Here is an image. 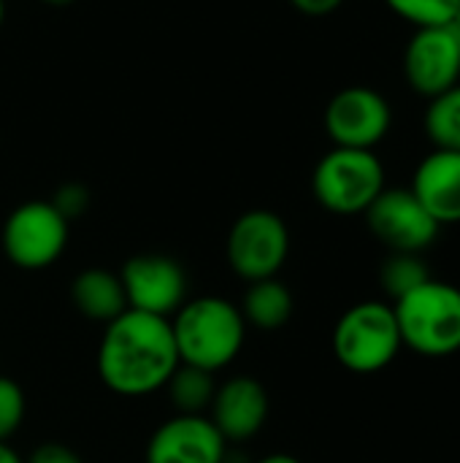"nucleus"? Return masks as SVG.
Returning a JSON list of instances; mask_svg holds the SVG:
<instances>
[{"label":"nucleus","mask_w":460,"mask_h":463,"mask_svg":"<svg viewBox=\"0 0 460 463\" xmlns=\"http://www.w3.org/2000/svg\"><path fill=\"white\" fill-rule=\"evenodd\" d=\"M179 364L171 320L136 309L111 320L98 345V377L125 399L163 391Z\"/></svg>","instance_id":"f257e3e1"},{"label":"nucleus","mask_w":460,"mask_h":463,"mask_svg":"<svg viewBox=\"0 0 460 463\" xmlns=\"http://www.w3.org/2000/svg\"><path fill=\"white\" fill-rule=\"evenodd\" d=\"M171 328L179 361L211 374L230 366L247 342L241 309L220 296L187 298L171 317Z\"/></svg>","instance_id":"f03ea898"},{"label":"nucleus","mask_w":460,"mask_h":463,"mask_svg":"<svg viewBox=\"0 0 460 463\" xmlns=\"http://www.w3.org/2000/svg\"><path fill=\"white\" fill-rule=\"evenodd\" d=\"M404 347L426 358L460 353V288L428 279L418 290L393 301Z\"/></svg>","instance_id":"7ed1b4c3"},{"label":"nucleus","mask_w":460,"mask_h":463,"mask_svg":"<svg viewBox=\"0 0 460 463\" xmlns=\"http://www.w3.org/2000/svg\"><path fill=\"white\" fill-rule=\"evenodd\" d=\"M401 331L393 304L361 301L350 307L333 328V355L355 374H377L401 353Z\"/></svg>","instance_id":"20e7f679"},{"label":"nucleus","mask_w":460,"mask_h":463,"mask_svg":"<svg viewBox=\"0 0 460 463\" xmlns=\"http://www.w3.org/2000/svg\"><path fill=\"white\" fill-rule=\"evenodd\" d=\"M312 190L323 209L333 214H366L385 190V165L374 149L333 146L312 174Z\"/></svg>","instance_id":"39448f33"},{"label":"nucleus","mask_w":460,"mask_h":463,"mask_svg":"<svg viewBox=\"0 0 460 463\" xmlns=\"http://www.w3.org/2000/svg\"><path fill=\"white\" fill-rule=\"evenodd\" d=\"M0 244L16 269L43 271L68 247V220L52 201H24L5 217Z\"/></svg>","instance_id":"423d86ee"},{"label":"nucleus","mask_w":460,"mask_h":463,"mask_svg":"<svg viewBox=\"0 0 460 463\" xmlns=\"http://www.w3.org/2000/svg\"><path fill=\"white\" fill-rule=\"evenodd\" d=\"M290 255L287 222L268 209L244 212L228 233V263L244 282L271 279Z\"/></svg>","instance_id":"0eeeda50"},{"label":"nucleus","mask_w":460,"mask_h":463,"mask_svg":"<svg viewBox=\"0 0 460 463\" xmlns=\"http://www.w3.org/2000/svg\"><path fill=\"white\" fill-rule=\"evenodd\" d=\"M366 222L390 252L415 255L428 250L442 231L409 187H385L366 209Z\"/></svg>","instance_id":"6e6552de"},{"label":"nucleus","mask_w":460,"mask_h":463,"mask_svg":"<svg viewBox=\"0 0 460 463\" xmlns=\"http://www.w3.org/2000/svg\"><path fill=\"white\" fill-rule=\"evenodd\" d=\"M127 309L174 317L176 309L187 301V274L179 260L157 252L133 255L119 271Z\"/></svg>","instance_id":"1a4fd4ad"},{"label":"nucleus","mask_w":460,"mask_h":463,"mask_svg":"<svg viewBox=\"0 0 460 463\" xmlns=\"http://www.w3.org/2000/svg\"><path fill=\"white\" fill-rule=\"evenodd\" d=\"M393 125L390 103L371 87H344L325 106V130L336 146L374 149Z\"/></svg>","instance_id":"9d476101"},{"label":"nucleus","mask_w":460,"mask_h":463,"mask_svg":"<svg viewBox=\"0 0 460 463\" xmlns=\"http://www.w3.org/2000/svg\"><path fill=\"white\" fill-rule=\"evenodd\" d=\"M404 76L423 98H437L460 84V27H418L404 52Z\"/></svg>","instance_id":"9b49d317"},{"label":"nucleus","mask_w":460,"mask_h":463,"mask_svg":"<svg viewBox=\"0 0 460 463\" xmlns=\"http://www.w3.org/2000/svg\"><path fill=\"white\" fill-rule=\"evenodd\" d=\"M228 442L206 415H174L146 442V463H225Z\"/></svg>","instance_id":"f8f14e48"},{"label":"nucleus","mask_w":460,"mask_h":463,"mask_svg":"<svg viewBox=\"0 0 460 463\" xmlns=\"http://www.w3.org/2000/svg\"><path fill=\"white\" fill-rule=\"evenodd\" d=\"M209 420L217 426L228 445L258 437L268 420V391L260 380L241 374L217 385L209 407Z\"/></svg>","instance_id":"ddd939ff"},{"label":"nucleus","mask_w":460,"mask_h":463,"mask_svg":"<svg viewBox=\"0 0 460 463\" xmlns=\"http://www.w3.org/2000/svg\"><path fill=\"white\" fill-rule=\"evenodd\" d=\"M409 190L439 225L460 222V152L434 149L426 155Z\"/></svg>","instance_id":"4468645a"},{"label":"nucleus","mask_w":460,"mask_h":463,"mask_svg":"<svg viewBox=\"0 0 460 463\" xmlns=\"http://www.w3.org/2000/svg\"><path fill=\"white\" fill-rule=\"evenodd\" d=\"M70 301L76 312L92 323L108 326L122 312H127V298L119 274L108 269H84L70 285Z\"/></svg>","instance_id":"2eb2a0df"},{"label":"nucleus","mask_w":460,"mask_h":463,"mask_svg":"<svg viewBox=\"0 0 460 463\" xmlns=\"http://www.w3.org/2000/svg\"><path fill=\"white\" fill-rule=\"evenodd\" d=\"M239 309L247 326H255L260 331H279L293 317L296 301L290 288L277 277H271V279L249 282V290L244 293V304Z\"/></svg>","instance_id":"dca6fc26"},{"label":"nucleus","mask_w":460,"mask_h":463,"mask_svg":"<svg viewBox=\"0 0 460 463\" xmlns=\"http://www.w3.org/2000/svg\"><path fill=\"white\" fill-rule=\"evenodd\" d=\"M163 391L168 393V402L176 415H203L217 393V380L211 372L179 364Z\"/></svg>","instance_id":"f3484780"},{"label":"nucleus","mask_w":460,"mask_h":463,"mask_svg":"<svg viewBox=\"0 0 460 463\" xmlns=\"http://www.w3.org/2000/svg\"><path fill=\"white\" fill-rule=\"evenodd\" d=\"M426 109V133L437 149L460 152V84L445 90L437 98H428Z\"/></svg>","instance_id":"a211bd4d"},{"label":"nucleus","mask_w":460,"mask_h":463,"mask_svg":"<svg viewBox=\"0 0 460 463\" xmlns=\"http://www.w3.org/2000/svg\"><path fill=\"white\" fill-rule=\"evenodd\" d=\"M428 279H431L428 263L415 252H390V258L385 260V266L380 271V282L393 301L418 290Z\"/></svg>","instance_id":"6ab92c4d"},{"label":"nucleus","mask_w":460,"mask_h":463,"mask_svg":"<svg viewBox=\"0 0 460 463\" xmlns=\"http://www.w3.org/2000/svg\"><path fill=\"white\" fill-rule=\"evenodd\" d=\"M393 14L407 19L415 27H437L450 24L460 0H385Z\"/></svg>","instance_id":"aec40b11"},{"label":"nucleus","mask_w":460,"mask_h":463,"mask_svg":"<svg viewBox=\"0 0 460 463\" xmlns=\"http://www.w3.org/2000/svg\"><path fill=\"white\" fill-rule=\"evenodd\" d=\"M24 412H27V399L22 385L0 374V442H8L19 431Z\"/></svg>","instance_id":"412c9836"},{"label":"nucleus","mask_w":460,"mask_h":463,"mask_svg":"<svg viewBox=\"0 0 460 463\" xmlns=\"http://www.w3.org/2000/svg\"><path fill=\"white\" fill-rule=\"evenodd\" d=\"M52 203H54V206H57V212L70 222L73 217H79V214L87 209L89 195H87V190H84L81 184H65V187L57 193V198H54Z\"/></svg>","instance_id":"4be33fe9"},{"label":"nucleus","mask_w":460,"mask_h":463,"mask_svg":"<svg viewBox=\"0 0 460 463\" xmlns=\"http://www.w3.org/2000/svg\"><path fill=\"white\" fill-rule=\"evenodd\" d=\"M27 463H84V461H81V456H79L73 448H68V445H62V442H43V445H38V448L30 453Z\"/></svg>","instance_id":"5701e85b"},{"label":"nucleus","mask_w":460,"mask_h":463,"mask_svg":"<svg viewBox=\"0 0 460 463\" xmlns=\"http://www.w3.org/2000/svg\"><path fill=\"white\" fill-rule=\"evenodd\" d=\"M301 14H309V16H325L331 11H336L344 0H290Z\"/></svg>","instance_id":"b1692460"},{"label":"nucleus","mask_w":460,"mask_h":463,"mask_svg":"<svg viewBox=\"0 0 460 463\" xmlns=\"http://www.w3.org/2000/svg\"><path fill=\"white\" fill-rule=\"evenodd\" d=\"M0 463H24L19 458V453L8 445V442H0Z\"/></svg>","instance_id":"393cba45"},{"label":"nucleus","mask_w":460,"mask_h":463,"mask_svg":"<svg viewBox=\"0 0 460 463\" xmlns=\"http://www.w3.org/2000/svg\"><path fill=\"white\" fill-rule=\"evenodd\" d=\"M258 463H301L296 456H290V453H271V456H266V458H260Z\"/></svg>","instance_id":"a878e982"},{"label":"nucleus","mask_w":460,"mask_h":463,"mask_svg":"<svg viewBox=\"0 0 460 463\" xmlns=\"http://www.w3.org/2000/svg\"><path fill=\"white\" fill-rule=\"evenodd\" d=\"M43 3H46V5H57V8H60V5H70L73 0H43Z\"/></svg>","instance_id":"bb28decb"},{"label":"nucleus","mask_w":460,"mask_h":463,"mask_svg":"<svg viewBox=\"0 0 460 463\" xmlns=\"http://www.w3.org/2000/svg\"><path fill=\"white\" fill-rule=\"evenodd\" d=\"M3 19H5V3L0 0V27H3Z\"/></svg>","instance_id":"cd10ccee"},{"label":"nucleus","mask_w":460,"mask_h":463,"mask_svg":"<svg viewBox=\"0 0 460 463\" xmlns=\"http://www.w3.org/2000/svg\"><path fill=\"white\" fill-rule=\"evenodd\" d=\"M453 24H455V27H460V8L455 11V16H453Z\"/></svg>","instance_id":"c85d7f7f"}]
</instances>
